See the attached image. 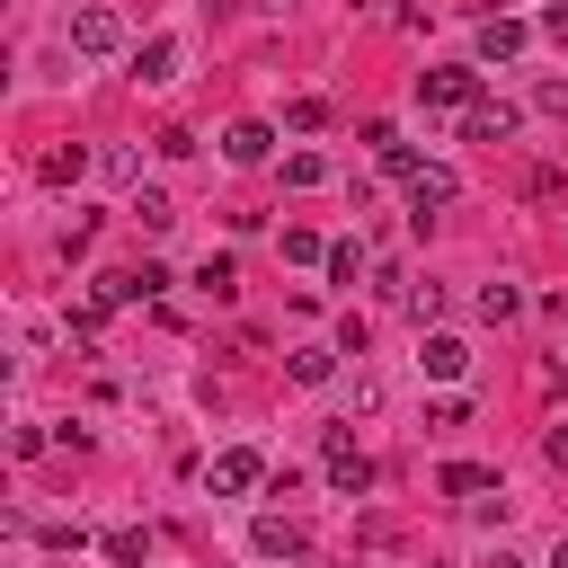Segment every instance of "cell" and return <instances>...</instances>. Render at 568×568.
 Masks as SVG:
<instances>
[{
	"label": "cell",
	"instance_id": "ba28073f",
	"mask_svg": "<svg viewBox=\"0 0 568 568\" xmlns=\"http://www.w3.org/2000/svg\"><path fill=\"white\" fill-rule=\"evenodd\" d=\"M409 204H417V223H426L436 204H453V169H417V178H409Z\"/></svg>",
	"mask_w": 568,
	"mask_h": 568
},
{
	"label": "cell",
	"instance_id": "4fadbf2b",
	"mask_svg": "<svg viewBox=\"0 0 568 568\" xmlns=\"http://www.w3.org/2000/svg\"><path fill=\"white\" fill-rule=\"evenodd\" d=\"M107 559H116V568H142V559H152V533H133V524L107 533Z\"/></svg>",
	"mask_w": 568,
	"mask_h": 568
},
{
	"label": "cell",
	"instance_id": "9c48e42d",
	"mask_svg": "<svg viewBox=\"0 0 568 568\" xmlns=\"http://www.w3.org/2000/svg\"><path fill=\"white\" fill-rule=\"evenodd\" d=\"M417 365L436 374V382H453V374L471 365V346H462V338H426V355H417Z\"/></svg>",
	"mask_w": 568,
	"mask_h": 568
},
{
	"label": "cell",
	"instance_id": "5bb4252c",
	"mask_svg": "<svg viewBox=\"0 0 568 568\" xmlns=\"http://www.w3.org/2000/svg\"><path fill=\"white\" fill-rule=\"evenodd\" d=\"M516 311H524L516 284H480V320H516Z\"/></svg>",
	"mask_w": 568,
	"mask_h": 568
},
{
	"label": "cell",
	"instance_id": "7a4b0ae2",
	"mask_svg": "<svg viewBox=\"0 0 568 568\" xmlns=\"http://www.w3.org/2000/svg\"><path fill=\"white\" fill-rule=\"evenodd\" d=\"M71 45H81V54H116L125 45V19L116 10H81V19H71Z\"/></svg>",
	"mask_w": 568,
	"mask_h": 568
},
{
	"label": "cell",
	"instance_id": "7402d4cb",
	"mask_svg": "<svg viewBox=\"0 0 568 568\" xmlns=\"http://www.w3.org/2000/svg\"><path fill=\"white\" fill-rule=\"evenodd\" d=\"M365 346H374V329H365V320L346 311V320H338V355H365Z\"/></svg>",
	"mask_w": 568,
	"mask_h": 568
},
{
	"label": "cell",
	"instance_id": "2e32d148",
	"mask_svg": "<svg viewBox=\"0 0 568 568\" xmlns=\"http://www.w3.org/2000/svg\"><path fill=\"white\" fill-rule=\"evenodd\" d=\"M196 284H204V294H213V303H223V294H232V284H240V275H232V258H204V267H196Z\"/></svg>",
	"mask_w": 568,
	"mask_h": 568
},
{
	"label": "cell",
	"instance_id": "d4e9b609",
	"mask_svg": "<svg viewBox=\"0 0 568 568\" xmlns=\"http://www.w3.org/2000/svg\"><path fill=\"white\" fill-rule=\"evenodd\" d=\"M551 568H568V533H559V542H551Z\"/></svg>",
	"mask_w": 568,
	"mask_h": 568
},
{
	"label": "cell",
	"instance_id": "52a82bcc",
	"mask_svg": "<svg viewBox=\"0 0 568 568\" xmlns=\"http://www.w3.org/2000/svg\"><path fill=\"white\" fill-rule=\"evenodd\" d=\"M81 169H90V152H81V142H54V152L36 161V178H45V187H71Z\"/></svg>",
	"mask_w": 568,
	"mask_h": 568
},
{
	"label": "cell",
	"instance_id": "277c9868",
	"mask_svg": "<svg viewBox=\"0 0 568 568\" xmlns=\"http://www.w3.org/2000/svg\"><path fill=\"white\" fill-rule=\"evenodd\" d=\"M133 81H142V90L178 81V36H152V45H142V54H133Z\"/></svg>",
	"mask_w": 568,
	"mask_h": 568
},
{
	"label": "cell",
	"instance_id": "44dd1931",
	"mask_svg": "<svg viewBox=\"0 0 568 568\" xmlns=\"http://www.w3.org/2000/svg\"><path fill=\"white\" fill-rule=\"evenodd\" d=\"M400 303H409V320H436V311H445V294H436V284H409Z\"/></svg>",
	"mask_w": 568,
	"mask_h": 568
},
{
	"label": "cell",
	"instance_id": "9a60e30c",
	"mask_svg": "<svg viewBox=\"0 0 568 568\" xmlns=\"http://www.w3.org/2000/svg\"><path fill=\"white\" fill-rule=\"evenodd\" d=\"M133 213H142V232H169V223H178V213H169V196H161V187H142V196H133Z\"/></svg>",
	"mask_w": 568,
	"mask_h": 568
},
{
	"label": "cell",
	"instance_id": "603a6c76",
	"mask_svg": "<svg viewBox=\"0 0 568 568\" xmlns=\"http://www.w3.org/2000/svg\"><path fill=\"white\" fill-rule=\"evenodd\" d=\"M542 36H551V45H568V0H551V10H542Z\"/></svg>",
	"mask_w": 568,
	"mask_h": 568
},
{
	"label": "cell",
	"instance_id": "e0dca14e",
	"mask_svg": "<svg viewBox=\"0 0 568 568\" xmlns=\"http://www.w3.org/2000/svg\"><path fill=\"white\" fill-rule=\"evenodd\" d=\"M488 480H497V471H480V462H453V471H445V488H453V497H480Z\"/></svg>",
	"mask_w": 568,
	"mask_h": 568
},
{
	"label": "cell",
	"instance_id": "7c38bea8",
	"mask_svg": "<svg viewBox=\"0 0 568 568\" xmlns=\"http://www.w3.org/2000/svg\"><path fill=\"white\" fill-rule=\"evenodd\" d=\"M258 551H267V559H303V524L267 516V524H258Z\"/></svg>",
	"mask_w": 568,
	"mask_h": 568
},
{
	"label": "cell",
	"instance_id": "6da1fadb",
	"mask_svg": "<svg viewBox=\"0 0 568 568\" xmlns=\"http://www.w3.org/2000/svg\"><path fill=\"white\" fill-rule=\"evenodd\" d=\"M417 107H480V71L453 62V71H417Z\"/></svg>",
	"mask_w": 568,
	"mask_h": 568
},
{
	"label": "cell",
	"instance_id": "8fae6325",
	"mask_svg": "<svg viewBox=\"0 0 568 568\" xmlns=\"http://www.w3.org/2000/svg\"><path fill=\"white\" fill-rule=\"evenodd\" d=\"M267 142H275L267 125H232V133H223V152H232L240 169H258V161H267Z\"/></svg>",
	"mask_w": 568,
	"mask_h": 568
},
{
	"label": "cell",
	"instance_id": "d6986e66",
	"mask_svg": "<svg viewBox=\"0 0 568 568\" xmlns=\"http://www.w3.org/2000/svg\"><path fill=\"white\" fill-rule=\"evenodd\" d=\"M284 125H294V133H320V125H329V107H320V98H294V107H284Z\"/></svg>",
	"mask_w": 568,
	"mask_h": 568
},
{
	"label": "cell",
	"instance_id": "30bf717a",
	"mask_svg": "<svg viewBox=\"0 0 568 568\" xmlns=\"http://www.w3.org/2000/svg\"><path fill=\"white\" fill-rule=\"evenodd\" d=\"M507 54H524V27L516 19H488L480 27V62H507Z\"/></svg>",
	"mask_w": 568,
	"mask_h": 568
},
{
	"label": "cell",
	"instance_id": "ac0fdd59",
	"mask_svg": "<svg viewBox=\"0 0 568 568\" xmlns=\"http://www.w3.org/2000/svg\"><path fill=\"white\" fill-rule=\"evenodd\" d=\"M329 169H320V152H294V161H284V187H320Z\"/></svg>",
	"mask_w": 568,
	"mask_h": 568
},
{
	"label": "cell",
	"instance_id": "ffe728a7",
	"mask_svg": "<svg viewBox=\"0 0 568 568\" xmlns=\"http://www.w3.org/2000/svg\"><path fill=\"white\" fill-rule=\"evenodd\" d=\"M355 267H365V249H355V240H329V275L355 284Z\"/></svg>",
	"mask_w": 568,
	"mask_h": 568
},
{
	"label": "cell",
	"instance_id": "8992f818",
	"mask_svg": "<svg viewBox=\"0 0 568 568\" xmlns=\"http://www.w3.org/2000/svg\"><path fill=\"white\" fill-rule=\"evenodd\" d=\"M258 480H267L258 453H223V462H213V488H223V497H240V488H258Z\"/></svg>",
	"mask_w": 568,
	"mask_h": 568
},
{
	"label": "cell",
	"instance_id": "cb8c5ba5",
	"mask_svg": "<svg viewBox=\"0 0 568 568\" xmlns=\"http://www.w3.org/2000/svg\"><path fill=\"white\" fill-rule=\"evenodd\" d=\"M542 116H568V81H542Z\"/></svg>",
	"mask_w": 568,
	"mask_h": 568
},
{
	"label": "cell",
	"instance_id": "5b68a950",
	"mask_svg": "<svg viewBox=\"0 0 568 568\" xmlns=\"http://www.w3.org/2000/svg\"><path fill=\"white\" fill-rule=\"evenodd\" d=\"M507 133H516V107H507V98H497V107L480 98V107L462 116V142H507Z\"/></svg>",
	"mask_w": 568,
	"mask_h": 568
},
{
	"label": "cell",
	"instance_id": "3957f363",
	"mask_svg": "<svg viewBox=\"0 0 568 568\" xmlns=\"http://www.w3.org/2000/svg\"><path fill=\"white\" fill-rule=\"evenodd\" d=\"M329 480H338L346 497H365V488H374V462H365V453H355L346 436H329Z\"/></svg>",
	"mask_w": 568,
	"mask_h": 568
},
{
	"label": "cell",
	"instance_id": "484cf974",
	"mask_svg": "<svg viewBox=\"0 0 568 568\" xmlns=\"http://www.w3.org/2000/svg\"><path fill=\"white\" fill-rule=\"evenodd\" d=\"M497 568H524V559H497Z\"/></svg>",
	"mask_w": 568,
	"mask_h": 568
}]
</instances>
